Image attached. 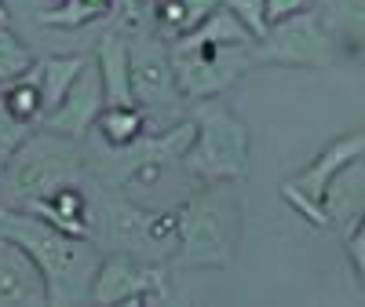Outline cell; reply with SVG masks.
I'll use <instances>...</instances> for the list:
<instances>
[{
  "label": "cell",
  "instance_id": "obj_1",
  "mask_svg": "<svg viewBox=\"0 0 365 307\" xmlns=\"http://www.w3.org/2000/svg\"><path fill=\"white\" fill-rule=\"evenodd\" d=\"M252 44H256V37L223 4L197 29L168 41L179 99L182 103H201V99L227 96L241 77L256 70Z\"/></svg>",
  "mask_w": 365,
  "mask_h": 307
},
{
  "label": "cell",
  "instance_id": "obj_2",
  "mask_svg": "<svg viewBox=\"0 0 365 307\" xmlns=\"http://www.w3.org/2000/svg\"><path fill=\"white\" fill-rule=\"evenodd\" d=\"M0 238L37 263L48 303H81L91 296V282L103 263V245L51 227L26 208L0 205Z\"/></svg>",
  "mask_w": 365,
  "mask_h": 307
},
{
  "label": "cell",
  "instance_id": "obj_3",
  "mask_svg": "<svg viewBox=\"0 0 365 307\" xmlns=\"http://www.w3.org/2000/svg\"><path fill=\"white\" fill-rule=\"evenodd\" d=\"M241 205L237 183H205L175 212V271H230L241 241Z\"/></svg>",
  "mask_w": 365,
  "mask_h": 307
},
{
  "label": "cell",
  "instance_id": "obj_4",
  "mask_svg": "<svg viewBox=\"0 0 365 307\" xmlns=\"http://www.w3.org/2000/svg\"><path fill=\"white\" fill-rule=\"evenodd\" d=\"M194 121V143L182 158L194 179L201 183H241L249 172V154H252V132L223 96L220 99H201L190 103Z\"/></svg>",
  "mask_w": 365,
  "mask_h": 307
},
{
  "label": "cell",
  "instance_id": "obj_5",
  "mask_svg": "<svg viewBox=\"0 0 365 307\" xmlns=\"http://www.w3.org/2000/svg\"><path fill=\"white\" fill-rule=\"evenodd\" d=\"M81 143L63 139V136H29L19 154L4 165V183H8V201L11 208H26L29 201L44 198L48 191L63 187V183H84L88 179V161L81 158Z\"/></svg>",
  "mask_w": 365,
  "mask_h": 307
},
{
  "label": "cell",
  "instance_id": "obj_6",
  "mask_svg": "<svg viewBox=\"0 0 365 307\" xmlns=\"http://www.w3.org/2000/svg\"><path fill=\"white\" fill-rule=\"evenodd\" d=\"M256 66H285V70H329L347 51L325 29L314 8H303L289 19L267 26V34L252 44Z\"/></svg>",
  "mask_w": 365,
  "mask_h": 307
},
{
  "label": "cell",
  "instance_id": "obj_7",
  "mask_svg": "<svg viewBox=\"0 0 365 307\" xmlns=\"http://www.w3.org/2000/svg\"><path fill=\"white\" fill-rule=\"evenodd\" d=\"M361 158H365V129L347 132V136H336L329 146H322L314 154V161L307 168H299L296 176L282 179L278 194L311 227H332L329 212H325V191L332 187V179H336L344 168H351Z\"/></svg>",
  "mask_w": 365,
  "mask_h": 307
},
{
  "label": "cell",
  "instance_id": "obj_8",
  "mask_svg": "<svg viewBox=\"0 0 365 307\" xmlns=\"http://www.w3.org/2000/svg\"><path fill=\"white\" fill-rule=\"evenodd\" d=\"M91 303H172V282L168 271L158 260L132 256V253H103V263L91 282Z\"/></svg>",
  "mask_w": 365,
  "mask_h": 307
},
{
  "label": "cell",
  "instance_id": "obj_9",
  "mask_svg": "<svg viewBox=\"0 0 365 307\" xmlns=\"http://www.w3.org/2000/svg\"><path fill=\"white\" fill-rule=\"evenodd\" d=\"M128 74H132V96L143 110L179 103L168 41L154 29H139L135 37H128Z\"/></svg>",
  "mask_w": 365,
  "mask_h": 307
},
{
  "label": "cell",
  "instance_id": "obj_10",
  "mask_svg": "<svg viewBox=\"0 0 365 307\" xmlns=\"http://www.w3.org/2000/svg\"><path fill=\"white\" fill-rule=\"evenodd\" d=\"M103 106H106L103 81H99V70H96V59H91V66L73 81V88L66 91V99L58 103L55 110H48L37 121V129L51 132V136H63V139L84 143L91 132H96V121H99Z\"/></svg>",
  "mask_w": 365,
  "mask_h": 307
},
{
  "label": "cell",
  "instance_id": "obj_11",
  "mask_svg": "<svg viewBox=\"0 0 365 307\" xmlns=\"http://www.w3.org/2000/svg\"><path fill=\"white\" fill-rule=\"evenodd\" d=\"M26 212L48 220L51 227L77 234V238H91V194H88V179L84 183H63V187L48 191L44 198L29 201Z\"/></svg>",
  "mask_w": 365,
  "mask_h": 307
},
{
  "label": "cell",
  "instance_id": "obj_12",
  "mask_svg": "<svg viewBox=\"0 0 365 307\" xmlns=\"http://www.w3.org/2000/svg\"><path fill=\"white\" fill-rule=\"evenodd\" d=\"M0 303H48L37 263L4 238H0Z\"/></svg>",
  "mask_w": 365,
  "mask_h": 307
},
{
  "label": "cell",
  "instance_id": "obj_13",
  "mask_svg": "<svg viewBox=\"0 0 365 307\" xmlns=\"http://www.w3.org/2000/svg\"><path fill=\"white\" fill-rule=\"evenodd\" d=\"M96 70L103 81L106 106H132V74H128V37L120 29H106L96 44Z\"/></svg>",
  "mask_w": 365,
  "mask_h": 307
},
{
  "label": "cell",
  "instance_id": "obj_14",
  "mask_svg": "<svg viewBox=\"0 0 365 307\" xmlns=\"http://www.w3.org/2000/svg\"><path fill=\"white\" fill-rule=\"evenodd\" d=\"M325 212H329L332 227H344V231H351L361 220V212H365V158L332 179V187L325 191Z\"/></svg>",
  "mask_w": 365,
  "mask_h": 307
},
{
  "label": "cell",
  "instance_id": "obj_15",
  "mask_svg": "<svg viewBox=\"0 0 365 307\" xmlns=\"http://www.w3.org/2000/svg\"><path fill=\"white\" fill-rule=\"evenodd\" d=\"M314 11L347 55H365V0H318Z\"/></svg>",
  "mask_w": 365,
  "mask_h": 307
},
{
  "label": "cell",
  "instance_id": "obj_16",
  "mask_svg": "<svg viewBox=\"0 0 365 307\" xmlns=\"http://www.w3.org/2000/svg\"><path fill=\"white\" fill-rule=\"evenodd\" d=\"M91 66L88 55H51V59H41L34 63V74H37V84H41V106L44 114L55 110L58 103L66 99V91L73 88V81Z\"/></svg>",
  "mask_w": 365,
  "mask_h": 307
},
{
  "label": "cell",
  "instance_id": "obj_17",
  "mask_svg": "<svg viewBox=\"0 0 365 307\" xmlns=\"http://www.w3.org/2000/svg\"><path fill=\"white\" fill-rule=\"evenodd\" d=\"M150 8H154V34H161L165 41H175L197 29L220 8V0H154Z\"/></svg>",
  "mask_w": 365,
  "mask_h": 307
},
{
  "label": "cell",
  "instance_id": "obj_18",
  "mask_svg": "<svg viewBox=\"0 0 365 307\" xmlns=\"http://www.w3.org/2000/svg\"><path fill=\"white\" fill-rule=\"evenodd\" d=\"M146 129H150L146 125V110L139 103H132V106H103V114L96 121V136L110 150H120V146L135 143Z\"/></svg>",
  "mask_w": 365,
  "mask_h": 307
},
{
  "label": "cell",
  "instance_id": "obj_19",
  "mask_svg": "<svg viewBox=\"0 0 365 307\" xmlns=\"http://www.w3.org/2000/svg\"><path fill=\"white\" fill-rule=\"evenodd\" d=\"M34 51L26 48V41L15 34V29L8 22H0V88L26 77L29 70H34Z\"/></svg>",
  "mask_w": 365,
  "mask_h": 307
},
{
  "label": "cell",
  "instance_id": "obj_20",
  "mask_svg": "<svg viewBox=\"0 0 365 307\" xmlns=\"http://www.w3.org/2000/svg\"><path fill=\"white\" fill-rule=\"evenodd\" d=\"M4 103H8V110H11V114H15L19 121H26V125H34V129H37V121L44 117L37 74L29 70L26 77H19V81L4 84Z\"/></svg>",
  "mask_w": 365,
  "mask_h": 307
},
{
  "label": "cell",
  "instance_id": "obj_21",
  "mask_svg": "<svg viewBox=\"0 0 365 307\" xmlns=\"http://www.w3.org/2000/svg\"><path fill=\"white\" fill-rule=\"evenodd\" d=\"M96 19H103V11L88 8L84 0H55L48 11H41V26H55V29H81Z\"/></svg>",
  "mask_w": 365,
  "mask_h": 307
},
{
  "label": "cell",
  "instance_id": "obj_22",
  "mask_svg": "<svg viewBox=\"0 0 365 307\" xmlns=\"http://www.w3.org/2000/svg\"><path fill=\"white\" fill-rule=\"evenodd\" d=\"M34 136V125H26V121H19L11 110H8V103H4V96H0V168H4L15 154H19V146Z\"/></svg>",
  "mask_w": 365,
  "mask_h": 307
},
{
  "label": "cell",
  "instance_id": "obj_23",
  "mask_svg": "<svg viewBox=\"0 0 365 307\" xmlns=\"http://www.w3.org/2000/svg\"><path fill=\"white\" fill-rule=\"evenodd\" d=\"M220 4H223L241 26H245L256 41L267 34V26H270V22H267V0H220Z\"/></svg>",
  "mask_w": 365,
  "mask_h": 307
},
{
  "label": "cell",
  "instance_id": "obj_24",
  "mask_svg": "<svg viewBox=\"0 0 365 307\" xmlns=\"http://www.w3.org/2000/svg\"><path fill=\"white\" fill-rule=\"evenodd\" d=\"M347 238H344V253H347V260L354 263V274H358V282L365 286V212H361V220L351 227V231H344Z\"/></svg>",
  "mask_w": 365,
  "mask_h": 307
},
{
  "label": "cell",
  "instance_id": "obj_25",
  "mask_svg": "<svg viewBox=\"0 0 365 307\" xmlns=\"http://www.w3.org/2000/svg\"><path fill=\"white\" fill-rule=\"evenodd\" d=\"M303 8H311V0H267V22H278V19H289Z\"/></svg>",
  "mask_w": 365,
  "mask_h": 307
},
{
  "label": "cell",
  "instance_id": "obj_26",
  "mask_svg": "<svg viewBox=\"0 0 365 307\" xmlns=\"http://www.w3.org/2000/svg\"><path fill=\"white\" fill-rule=\"evenodd\" d=\"M117 11L125 15V22H135V19H139V4H135V0H120Z\"/></svg>",
  "mask_w": 365,
  "mask_h": 307
},
{
  "label": "cell",
  "instance_id": "obj_27",
  "mask_svg": "<svg viewBox=\"0 0 365 307\" xmlns=\"http://www.w3.org/2000/svg\"><path fill=\"white\" fill-rule=\"evenodd\" d=\"M88 8H96V11H103V15H110V11H117V4L120 0H84Z\"/></svg>",
  "mask_w": 365,
  "mask_h": 307
},
{
  "label": "cell",
  "instance_id": "obj_28",
  "mask_svg": "<svg viewBox=\"0 0 365 307\" xmlns=\"http://www.w3.org/2000/svg\"><path fill=\"white\" fill-rule=\"evenodd\" d=\"M0 22H11V11H8V0H0Z\"/></svg>",
  "mask_w": 365,
  "mask_h": 307
},
{
  "label": "cell",
  "instance_id": "obj_29",
  "mask_svg": "<svg viewBox=\"0 0 365 307\" xmlns=\"http://www.w3.org/2000/svg\"><path fill=\"white\" fill-rule=\"evenodd\" d=\"M135 4H139V8H143V4H154V0H135Z\"/></svg>",
  "mask_w": 365,
  "mask_h": 307
},
{
  "label": "cell",
  "instance_id": "obj_30",
  "mask_svg": "<svg viewBox=\"0 0 365 307\" xmlns=\"http://www.w3.org/2000/svg\"><path fill=\"white\" fill-rule=\"evenodd\" d=\"M361 63H365V55H361Z\"/></svg>",
  "mask_w": 365,
  "mask_h": 307
},
{
  "label": "cell",
  "instance_id": "obj_31",
  "mask_svg": "<svg viewBox=\"0 0 365 307\" xmlns=\"http://www.w3.org/2000/svg\"><path fill=\"white\" fill-rule=\"evenodd\" d=\"M51 4H55V0H51Z\"/></svg>",
  "mask_w": 365,
  "mask_h": 307
}]
</instances>
